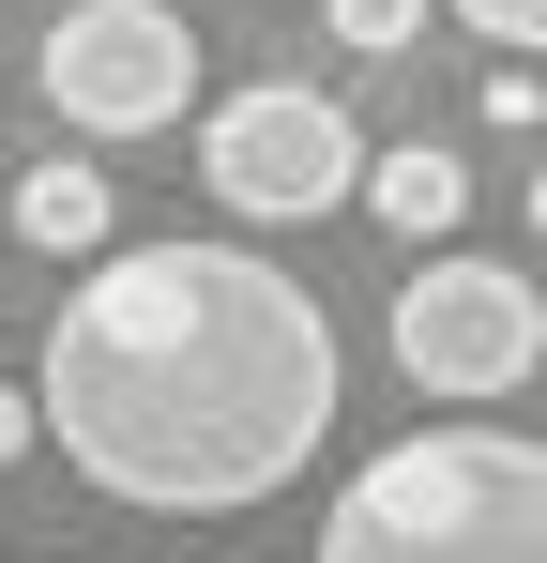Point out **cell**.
<instances>
[{"label":"cell","mask_w":547,"mask_h":563,"mask_svg":"<svg viewBox=\"0 0 547 563\" xmlns=\"http://www.w3.org/2000/svg\"><path fill=\"white\" fill-rule=\"evenodd\" d=\"M46 427L107 503L244 518L335 442V320L259 244H107L46 320Z\"/></svg>","instance_id":"obj_1"},{"label":"cell","mask_w":547,"mask_h":563,"mask_svg":"<svg viewBox=\"0 0 547 563\" xmlns=\"http://www.w3.org/2000/svg\"><path fill=\"white\" fill-rule=\"evenodd\" d=\"M320 563H547V442L533 427H411L335 487Z\"/></svg>","instance_id":"obj_2"},{"label":"cell","mask_w":547,"mask_h":563,"mask_svg":"<svg viewBox=\"0 0 547 563\" xmlns=\"http://www.w3.org/2000/svg\"><path fill=\"white\" fill-rule=\"evenodd\" d=\"M198 184L228 198L244 229H320V213H350L365 198V137L335 92H304V77H259V92H228L198 122Z\"/></svg>","instance_id":"obj_3"},{"label":"cell","mask_w":547,"mask_h":563,"mask_svg":"<svg viewBox=\"0 0 547 563\" xmlns=\"http://www.w3.org/2000/svg\"><path fill=\"white\" fill-rule=\"evenodd\" d=\"M46 107L77 137H168L198 107V31L168 0H62L46 15Z\"/></svg>","instance_id":"obj_4"},{"label":"cell","mask_w":547,"mask_h":563,"mask_svg":"<svg viewBox=\"0 0 547 563\" xmlns=\"http://www.w3.org/2000/svg\"><path fill=\"white\" fill-rule=\"evenodd\" d=\"M395 366L411 396H517L547 366V289L517 260H426L395 289Z\"/></svg>","instance_id":"obj_5"},{"label":"cell","mask_w":547,"mask_h":563,"mask_svg":"<svg viewBox=\"0 0 547 563\" xmlns=\"http://www.w3.org/2000/svg\"><path fill=\"white\" fill-rule=\"evenodd\" d=\"M365 213H380L395 244H442L456 213H471V168H456L442 137H411V153H365Z\"/></svg>","instance_id":"obj_6"},{"label":"cell","mask_w":547,"mask_h":563,"mask_svg":"<svg viewBox=\"0 0 547 563\" xmlns=\"http://www.w3.org/2000/svg\"><path fill=\"white\" fill-rule=\"evenodd\" d=\"M15 244H46V260H107V168H77V153L15 168Z\"/></svg>","instance_id":"obj_7"},{"label":"cell","mask_w":547,"mask_h":563,"mask_svg":"<svg viewBox=\"0 0 547 563\" xmlns=\"http://www.w3.org/2000/svg\"><path fill=\"white\" fill-rule=\"evenodd\" d=\"M335 46H350V62H395V46H426V0H335Z\"/></svg>","instance_id":"obj_8"},{"label":"cell","mask_w":547,"mask_h":563,"mask_svg":"<svg viewBox=\"0 0 547 563\" xmlns=\"http://www.w3.org/2000/svg\"><path fill=\"white\" fill-rule=\"evenodd\" d=\"M456 31H487V46H517V62H547V0H442Z\"/></svg>","instance_id":"obj_9"},{"label":"cell","mask_w":547,"mask_h":563,"mask_svg":"<svg viewBox=\"0 0 547 563\" xmlns=\"http://www.w3.org/2000/svg\"><path fill=\"white\" fill-rule=\"evenodd\" d=\"M31 427H46V396H15V380H0V472L31 457Z\"/></svg>","instance_id":"obj_10"},{"label":"cell","mask_w":547,"mask_h":563,"mask_svg":"<svg viewBox=\"0 0 547 563\" xmlns=\"http://www.w3.org/2000/svg\"><path fill=\"white\" fill-rule=\"evenodd\" d=\"M533 244H547V168H533Z\"/></svg>","instance_id":"obj_11"}]
</instances>
